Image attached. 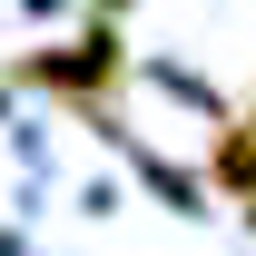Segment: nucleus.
Returning a JSON list of instances; mask_svg holds the SVG:
<instances>
[{
    "label": "nucleus",
    "instance_id": "1",
    "mask_svg": "<svg viewBox=\"0 0 256 256\" xmlns=\"http://www.w3.org/2000/svg\"><path fill=\"white\" fill-rule=\"evenodd\" d=\"M30 79H50V89H79V98H98L108 79H118V40H108V30H89L79 50H50V60H30Z\"/></svg>",
    "mask_w": 256,
    "mask_h": 256
},
{
    "label": "nucleus",
    "instance_id": "2",
    "mask_svg": "<svg viewBox=\"0 0 256 256\" xmlns=\"http://www.w3.org/2000/svg\"><path fill=\"white\" fill-rule=\"evenodd\" d=\"M217 188L256 207V118H226L217 128Z\"/></svg>",
    "mask_w": 256,
    "mask_h": 256
}]
</instances>
